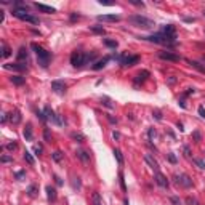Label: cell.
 <instances>
[{"label": "cell", "instance_id": "1", "mask_svg": "<svg viewBox=\"0 0 205 205\" xmlns=\"http://www.w3.org/2000/svg\"><path fill=\"white\" fill-rule=\"evenodd\" d=\"M143 40L152 42V44H160V45H167V47H175L176 45V32L173 24H167L162 27V31L157 34L147 35V37H141Z\"/></svg>", "mask_w": 205, "mask_h": 205}, {"label": "cell", "instance_id": "2", "mask_svg": "<svg viewBox=\"0 0 205 205\" xmlns=\"http://www.w3.org/2000/svg\"><path fill=\"white\" fill-rule=\"evenodd\" d=\"M96 58V51H91V53H82V51H72L70 55V64L74 67H82L91 63Z\"/></svg>", "mask_w": 205, "mask_h": 205}, {"label": "cell", "instance_id": "3", "mask_svg": "<svg viewBox=\"0 0 205 205\" xmlns=\"http://www.w3.org/2000/svg\"><path fill=\"white\" fill-rule=\"evenodd\" d=\"M32 50L35 51V55H37V61L39 64L42 67H48V64H50V59H51V55L48 53L44 47H40L37 44H32Z\"/></svg>", "mask_w": 205, "mask_h": 205}, {"label": "cell", "instance_id": "4", "mask_svg": "<svg viewBox=\"0 0 205 205\" xmlns=\"http://www.w3.org/2000/svg\"><path fill=\"white\" fill-rule=\"evenodd\" d=\"M128 21L135 27H143V29H152L155 26L152 19L146 18V16H141V15H131V16H128Z\"/></svg>", "mask_w": 205, "mask_h": 205}, {"label": "cell", "instance_id": "5", "mask_svg": "<svg viewBox=\"0 0 205 205\" xmlns=\"http://www.w3.org/2000/svg\"><path fill=\"white\" fill-rule=\"evenodd\" d=\"M13 16L21 19V21H26V23H31V24H39V18L31 15L27 8H13Z\"/></svg>", "mask_w": 205, "mask_h": 205}, {"label": "cell", "instance_id": "6", "mask_svg": "<svg viewBox=\"0 0 205 205\" xmlns=\"http://www.w3.org/2000/svg\"><path fill=\"white\" fill-rule=\"evenodd\" d=\"M114 58H117L122 66H135L139 61L138 55H119V56H114Z\"/></svg>", "mask_w": 205, "mask_h": 205}, {"label": "cell", "instance_id": "7", "mask_svg": "<svg viewBox=\"0 0 205 205\" xmlns=\"http://www.w3.org/2000/svg\"><path fill=\"white\" fill-rule=\"evenodd\" d=\"M45 116H47V120H50V122H53V123H56V125H63V123H64V120H63L58 114H56V112L51 109V108H48V106H47V108H45Z\"/></svg>", "mask_w": 205, "mask_h": 205}, {"label": "cell", "instance_id": "8", "mask_svg": "<svg viewBox=\"0 0 205 205\" xmlns=\"http://www.w3.org/2000/svg\"><path fill=\"white\" fill-rule=\"evenodd\" d=\"M175 180H176V183H178L180 186H183V188H192L194 186V183H192V180L189 178L188 175H176L175 176Z\"/></svg>", "mask_w": 205, "mask_h": 205}, {"label": "cell", "instance_id": "9", "mask_svg": "<svg viewBox=\"0 0 205 205\" xmlns=\"http://www.w3.org/2000/svg\"><path fill=\"white\" fill-rule=\"evenodd\" d=\"M3 69H6V70H16V72H23V70L27 69V64H26V63H6V64H3Z\"/></svg>", "mask_w": 205, "mask_h": 205}, {"label": "cell", "instance_id": "10", "mask_svg": "<svg viewBox=\"0 0 205 205\" xmlns=\"http://www.w3.org/2000/svg\"><path fill=\"white\" fill-rule=\"evenodd\" d=\"M159 58H160V59H164V61L176 63V61H180V59H181V56H180V55H175V53H172V51H160V53H159Z\"/></svg>", "mask_w": 205, "mask_h": 205}, {"label": "cell", "instance_id": "11", "mask_svg": "<svg viewBox=\"0 0 205 205\" xmlns=\"http://www.w3.org/2000/svg\"><path fill=\"white\" fill-rule=\"evenodd\" d=\"M66 83L64 82H63V80H53L51 82V90L55 91V93H64V91H66Z\"/></svg>", "mask_w": 205, "mask_h": 205}, {"label": "cell", "instance_id": "12", "mask_svg": "<svg viewBox=\"0 0 205 205\" xmlns=\"http://www.w3.org/2000/svg\"><path fill=\"white\" fill-rule=\"evenodd\" d=\"M154 180L155 183L160 186V188H168V180H167V176L164 173H160V172H155V176H154Z\"/></svg>", "mask_w": 205, "mask_h": 205}, {"label": "cell", "instance_id": "13", "mask_svg": "<svg viewBox=\"0 0 205 205\" xmlns=\"http://www.w3.org/2000/svg\"><path fill=\"white\" fill-rule=\"evenodd\" d=\"M151 74H149V70H141V72H138L136 74V77H135V85L138 87V85H141V83H144L146 80H147V77H149Z\"/></svg>", "mask_w": 205, "mask_h": 205}, {"label": "cell", "instance_id": "14", "mask_svg": "<svg viewBox=\"0 0 205 205\" xmlns=\"http://www.w3.org/2000/svg\"><path fill=\"white\" fill-rule=\"evenodd\" d=\"M144 162H146V164H147V165H149V167L152 168V170L159 172V162L155 160V159L152 157L151 154H144Z\"/></svg>", "mask_w": 205, "mask_h": 205}, {"label": "cell", "instance_id": "15", "mask_svg": "<svg viewBox=\"0 0 205 205\" xmlns=\"http://www.w3.org/2000/svg\"><path fill=\"white\" fill-rule=\"evenodd\" d=\"M34 6L37 8L39 11L42 13H47V15H51V13H56V8L53 6H48V5H44V3H34Z\"/></svg>", "mask_w": 205, "mask_h": 205}, {"label": "cell", "instance_id": "16", "mask_svg": "<svg viewBox=\"0 0 205 205\" xmlns=\"http://www.w3.org/2000/svg\"><path fill=\"white\" fill-rule=\"evenodd\" d=\"M98 21H106V23H116L120 21V15H100Z\"/></svg>", "mask_w": 205, "mask_h": 205}, {"label": "cell", "instance_id": "17", "mask_svg": "<svg viewBox=\"0 0 205 205\" xmlns=\"http://www.w3.org/2000/svg\"><path fill=\"white\" fill-rule=\"evenodd\" d=\"M111 61V56H104L103 59H100V61H96L95 64H93V70H100V69H103L108 63Z\"/></svg>", "mask_w": 205, "mask_h": 205}, {"label": "cell", "instance_id": "18", "mask_svg": "<svg viewBox=\"0 0 205 205\" xmlns=\"http://www.w3.org/2000/svg\"><path fill=\"white\" fill-rule=\"evenodd\" d=\"M75 155H77V159H80L82 162H88L90 160V154L87 151H83V149H79L75 152Z\"/></svg>", "mask_w": 205, "mask_h": 205}, {"label": "cell", "instance_id": "19", "mask_svg": "<svg viewBox=\"0 0 205 205\" xmlns=\"http://www.w3.org/2000/svg\"><path fill=\"white\" fill-rule=\"evenodd\" d=\"M16 59H18V63H23V61H26V59H27V50H26L24 47H21V48H19Z\"/></svg>", "mask_w": 205, "mask_h": 205}, {"label": "cell", "instance_id": "20", "mask_svg": "<svg viewBox=\"0 0 205 205\" xmlns=\"http://www.w3.org/2000/svg\"><path fill=\"white\" fill-rule=\"evenodd\" d=\"M24 138H26V141H32V138H34V135H32V125L31 123H27L26 128H24Z\"/></svg>", "mask_w": 205, "mask_h": 205}, {"label": "cell", "instance_id": "21", "mask_svg": "<svg viewBox=\"0 0 205 205\" xmlns=\"http://www.w3.org/2000/svg\"><path fill=\"white\" fill-rule=\"evenodd\" d=\"M47 191V197H48V200H56V189L51 188V186H47L45 188Z\"/></svg>", "mask_w": 205, "mask_h": 205}, {"label": "cell", "instance_id": "22", "mask_svg": "<svg viewBox=\"0 0 205 205\" xmlns=\"http://www.w3.org/2000/svg\"><path fill=\"white\" fill-rule=\"evenodd\" d=\"M10 117V122H13V123H19L21 122V114H19V111H15V112H11V114H8Z\"/></svg>", "mask_w": 205, "mask_h": 205}, {"label": "cell", "instance_id": "23", "mask_svg": "<svg viewBox=\"0 0 205 205\" xmlns=\"http://www.w3.org/2000/svg\"><path fill=\"white\" fill-rule=\"evenodd\" d=\"M189 64L192 66V67H196L199 72H202V74H205V66H202L199 61H189Z\"/></svg>", "mask_w": 205, "mask_h": 205}, {"label": "cell", "instance_id": "24", "mask_svg": "<svg viewBox=\"0 0 205 205\" xmlns=\"http://www.w3.org/2000/svg\"><path fill=\"white\" fill-rule=\"evenodd\" d=\"M10 80L15 83V85H23V83L26 82V79H24V77H21V75H13Z\"/></svg>", "mask_w": 205, "mask_h": 205}, {"label": "cell", "instance_id": "25", "mask_svg": "<svg viewBox=\"0 0 205 205\" xmlns=\"http://www.w3.org/2000/svg\"><path fill=\"white\" fill-rule=\"evenodd\" d=\"M10 55H11V48L6 44H2V58H8Z\"/></svg>", "mask_w": 205, "mask_h": 205}, {"label": "cell", "instance_id": "26", "mask_svg": "<svg viewBox=\"0 0 205 205\" xmlns=\"http://www.w3.org/2000/svg\"><path fill=\"white\" fill-rule=\"evenodd\" d=\"M70 138H72V139H75L77 143H82V141H85V136H83L82 133H77V131L70 133Z\"/></svg>", "mask_w": 205, "mask_h": 205}, {"label": "cell", "instance_id": "27", "mask_svg": "<svg viewBox=\"0 0 205 205\" xmlns=\"http://www.w3.org/2000/svg\"><path fill=\"white\" fill-rule=\"evenodd\" d=\"M24 160H26L29 165H34V164H35V160H34V157H32V154H31L29 151H24Z\"/></svg>", "mask_w": 205, "mask_h": 205}, {"label": "cell", "instance_id": "28", "mask_svg": "<svg viewBox=\"0 0 205 205\" xmlns=\"http://www.w3.org/2000/svg\"><path fill=\"white\" fill-rule=\"evenodd\" d=\"M114 157L117 159L119 165H123V155H122V152H120V149H114Z\"/></svg>", "mask_w": 205, "mask_h": 205}, {"label": "cell", "instance_id": "29", "mask_svg": "<svg viewBox=\"0 0 205 205\" xmlns=\"http://www.w3.org/2000/svg\"><path fill=\"white\" fill-rule=\"evenodd\" d=\"M101 104H103V106H106V108H109V109L114 108V104H112V101L109 100L108 96H103V98H101Z\"/></svg>", "mask_w": 205, "mask_h": 205}, {"label": "cell", "instance_id": "30", "mask_svg": "<svg viewBox=\"0 0 205 205\" xmlns=\"http://www.w3.org/2000/svg\"><path fill=\"white\" fill-rule=\"evenodd\" d=\"M104 45H106V47H109V48H114V50H116L119 44H117L116 40H111V39H104Z\"/></svg>", "mask_w": 205, "mask_h": 205}, {"label": "cell", "instance_id": "31", "mask_svg": "<svg viewBox=\"0 0 205 205\" xmlns=\"http://www.w3.org/2000/svg\"><path fill=\"white\" fill-rule=\"evenodd\" d=\"M90 31L91 32H96V34H104V27L103 26H90Z\"/></svg>", "mask_w": 205, "mask_h": 205}, {"label": "cell", "instance_id": "32", "mask_svg": "<svg viewBox=\"0 0 205 205\" xmlns=\"http://www.w3.org/2000/svg\"><path fill=\"white\" fill-rule=\"evenodd\" d=\"M51 157H53L55 162H61V159H63V152H61V151H55V152L51 154Z\"/></svg>", "mask_w": 205, "mask_h": 205}, {"label": "cell", "instance_id": "33", "mask_svg": "<svg viewBox=\"0 0 205 205\" xmlns=\"http://www.w3.org/2000/svg\"><path fill=\"white\" fill-rule=\"evenodd\" d=\"M27 194H29L31 197H34L35 194H37V186H35V184L29 186V188H27Z\"/></svg>", "mask_w": 205, "mask_h": 205}, {"label": "cell", "instance_id": "34", "mask_svg": "<svg viewBox=\"0 0 205 205\" xmlns=\"http://www.w3.org/2000/svg\"><path fill=\"white\" fill-rule=\"evenodd\" d=\"M93 202H95V205H103V202H101V196L98 194V192H93Z\"/></svg>", "mask_w": 205, "mask_h": 205}, {"label": "cell", "instance_id": "35", "mask_svg": "<svg viewBox=\"0 0 205 205\" xmlns=\"http://www.w3.org/2000/svg\"><path fill=\"white\" fill-rule=\"evenodd\" d=\"M192 162H194V164H196L197 167H199V168H202V170H205V162H203V160H200V159H194Z\"/></svg>", "mask_w": 205, "mask_h": 205}, {"label": "cell", "instance_id": "36", "mask_svg": "<svg viewBox=\"0 0 205 205\" xmlns=\"http://www.w3.org/2000/svg\"><path fill=\"white\" fill-rule=\"evenodd\" d=\"M42 151H44L42 144H35V146H34V154H35V155H40V154H42Z\"/></svg>", "mask_w": 205, "mask_h": 205}, {"label": "cell", "instance_id": "37", "mask_svg": "<svg viewBox=\"0 0 205 205\" xmlns=\"http://www.w3.org/2000/svg\"><path fill=\"white\" fill-rule=\"evenodd\" d=\"M170 202H172V205H183L181 200H180V197H176V196L170 197Z\"/></svg>", "mask_w": 205, "mask_h": 205}, {"label": "cell", "instance_id": "38", "mask_svg": "<svg viewBox=\"0 0 205 205\" xmlns=\"http://www.w3.org/2000/svg\"><path fill=\"white\" fill-rule=\"evenodd\" d=\"M5 147H6V149H8V151H15L16 147H18V144L15 143V141H13V143H8V144H6Z\"/></svg>", "mask_w": 205, "mask_h": 205}, {"label": "cell", "instance_id": "39", "mask_svg": "<svg viewBox=\"0 0 205 205\" xmlns=\"http://www.w3.org/2000/svg\"><path fill=\"white\" fill-rule=\"evenodd\" d=\"M119 178H120V186H122V191H127V186H125V180H123V175L120 173V175H119Z\"/></svg>", "mask_w": 205, "mask_h": 205}, {"label": "cell", "instance_id": "40", "mask_svg": "<svg viewBox=\"0 0 205 205\" xmlns=\"http://www.w3.org/2000/svg\"><path fill=\"white\" fill-rule=\"evenodd\" d=\"M186 202H188V205H199V202H197L196 199H192V197H188Z\"/></svg>", "mask_w": 205, "mask_h": 205}, {"label": "cell", "instance_id": "41", "mask_svg": "<svg viewBox=\"0 0 205 205\" xmlns=\"http://www.w3.org/2000/svg\"><path fill=\"white\" fill-rule=\"evenodd\" d=\"M147 136H149V139L152 141V139L155 138V130H154V128H149V131H147Z\"/></svg>", "mask_w": 205, "mask_h": 205}, {"label": "cell", "instance_id": "42", "mask_svg": "<svg viewBox=\"0 0 205 205\" xmlns=\"http://www.w3.org/2000/svg\"><path fill=\"white\" fill-rule=\"evenodd\" d=\"M152 116L155 117V120H162V112H160V111H154Z\"/></svg>", "mask_w": 205, "mask_h": 205}, {"label": "cell", "instance_id": "43", "mask_svg": "<svg viewBox=\"0 0 205 205\" xmlns=\"http://www.w3.org/2000/svg\"><path fill=\"white\" fill-rule=\"evenodd\" d=\"M168 160H170L172 164H176V162H178V159H176L175 154H168Z\"/></svg>", "mask_w": 205, "mask_h": 205}, {"label": "cell", "instance_id": "44", "mask_svg": "<svg viewBox=\"0 0 205 205\" xmlns=\"http://www.w3.org/2000/svg\"><path fill=\"white\" fill-rule=\"evenodd\" d=\"M199 116L202 119H205V108H203V106H200V108H199Z\"/></svg>", "mask_w": 205, "mask_h": 205}, {"label": "cell", "instance_id": "45", "mask_svg": "<svg viewBox=\"0 0 205 205\" xmlns=\"http://www.w3.org/2000/svg\"><path fill=\"white\" fill-rule=\"evenodd\" d=\"M72 186H74V188H80V180H79V178H74Z\"/></svg>", "mask_w": 205, "mask_h": 205}, {"label": "cell", "instance_id": "46", "mask_svg": "<svg viewBox=\"0 0 205 205\" xmlns=\"http://www.w3.org/2000/svg\"><path fill=\"white\" fill-rule=\"evenodd\" d=\"M130 3H133V5H136V6H143V5H144L143 2H138V0H130Z\"/></svg>", "mask_w": 205, "mask_h": 205}, {"label": "cell", "instance_id": "47", "mask_svg": "<svg viewBox=\"0 0 205 205\" xmlns=\"http://www.w3.org/2000/svg\"><path fill=\"white\" fill-rule=\"evenodd\" d=\"M192 136H194L196 141H200V133H199V131H194V133H192Z\"/></svg>", "mask_w": 205, "mask_h": 205}, {"label": "cell", "instance_id": "48", "mask_svg": "<svg viewBox=\"0 0 205 205\" xmlns=\"http://www.w3.org/2000/svg\"><path fill=\"white\" fill-rule=\"evenodd\" d=\"M13 160V157H10V155H3L2 157V162H11Z\"/></svg>", "mask_w": 205, "mask_h": 205}, {"label": "cell", "instance_id": "49", "mask_svg": "<svg viewBox=\"0 0 205 205\" xmlns=\"http://www.w3.org/2000/svg\"><path fill=\"white\" fill-rule=\"evenodd\" d=\"M112 138H114V139H119V138H120V133H119V131H114V133H112Z\"/></svg>", "mask_w": 205, "mask_h": 205}, {"label": "cell", "instance_id": "50", "mask_svg": "<svg viewBox=\"0 0 205 205\" xmlns=\"http://www.w3.org/2000/svg\"><path fill=\"white\" fill-rule=\"evenodd\" d=\"M55 180H56V184H58V186H61V184H63V181H61L59 176H55Z\"/></svg>", "mask_w": 205, "mask_h": 205}, {"label": "cell", "instance_id": "51", "mask_svg": "<svg viewBox=\"0 0 205 205\" xmlns=\"http://www.w3.org/2000/svg\"><path fill=\"white\" fill-rule=\"evenodd\" d=\"M100 3H101V5H106V6H111V5H114L112 2H103V0H100Z\"/></svg>", "mask_w": 205, "mask_h": 205}, {"label": "cell", "instance_id": "52", "mask_svg": "<svg viewBox=\"0 0 205 205\" xmlns=\"http://www.w3.org/2000/svg\"><path fill=\"white\" fill-rule=\"evenodd\" d=\"M108 119H109V122H111V123H117V119L111 117V116H108Z\"/></svg>", "mask_w": 205, "mask_h": 205}, {"label": "cell", "instance_id": "53", "mask_svg": "<svg viewBox=\"0 0 205 205\" xmlns=\"http://www.w3.org/2000/svg\"><path fill=\"white\" fill-rule=\"evenodd\" d=\"M23 176H24V172H18V173H16V178H18V180H21Z\"/></svg>", "mask_w": 205, "mask_h": 205}, {"label": "cell", "instance_id": "54", "mask_svg": "<svg viewBox=\"0 0 205 205\" xmlns=\"http://www.w3.org/2000/svg\"><path fill=\"white\" fill-rule=\"evenodd\" d=\"M6 120H8V116H6V114H2V123H5Z\"/></svg>", "mask_w": 205, "mask_h": 205}, {"label": "cell", "instance_id": "55", "mask_svg": "<svg viewBox=\"0 0 205 205\" xmlns=\"http://www.w3.org/2000/svg\"><path fill=\"white\" fill-rule=\"evenodd\" d=\"M184 154L188 155V157H189V155H191V151H189V147H188V146H184Z\"/></svg>", "mask_w": 205, "mask_h": 205}, {"label": "cell", "instance_id": "56", "mask_svg": "<svg viewBox=\"0 0 205 205\" xmlns=\"http://www.w3.org/2000/svg\"><path fill=\"white\" fill-rule=\"evenodd\" d=\"M80 16L79 15H70V19H72V21H75V19H79Z\"/></svg>", "mask_w": 205, "mask_h": 205}, {"label": "cell", "instance_id": "57", "mask_svg": "<svg viewBox=\"0 0 205 205\" xmlns=\"http://www.w3.org/2000/svg\"><path fill=\"white\" fill-rule=\"evenodd\" d=\"M184 21H186V23H192L194 18H184Z\"/></svg>", "mask_w": 205, "mask_h": 205}, {"label": "cell", "instance_id": "58", "mask_svg": "<svg viewBox=\"0 0 205 205\" xmlns=\"http://www.w3.org/2000/svg\"><path fill=\"white\" fill-rule=\"evenodd\" d=\"M50 138V133H48V130H45V139Z\"/></svg>", "mask_w": 205, "mask_h": 205}, {"label": "cell", "instance_id": "59", "mask_svg": "<svg viewBox=\"0 0 205 205\" xmlns=\"http://www.w3.org/2000/svg\"><path fill=\"white\" fill-rule=\"evenodd\" d=\"M178 128H180V131L184 130V128H183V123H180V122H178Z\"/></svg>", "mask_w": 205, "mask_h": 205}, {"label": "cell", "instance_id": "60", "mask_svg": "<svg viewBox=\"0 0 205 205\" xmlns=\"http://www.w3.org/2000/svg\"><path fill=\"white\" fill-rule=\"evenodd\" d=\"M202 61H203V63H205V55H203V56H202Z\"/></svg>", "mask_w": 205, "mask_h": 205}, {"label": "cell", "instance_id": "61", "mask_svg": "<svg viewBox=\"0 0 205 205\" xmlns=\"http://www.w3.org/2000/svg\"><path fill=\"white\" fill-rule=\"evenodd\" d=\"M203 15H205V11H203Z\"/></svg>", "mask_w": 205, "mask_h": 205}]
</instances>
